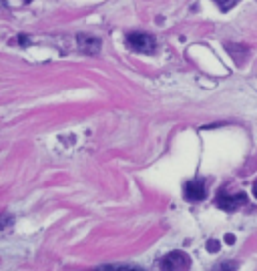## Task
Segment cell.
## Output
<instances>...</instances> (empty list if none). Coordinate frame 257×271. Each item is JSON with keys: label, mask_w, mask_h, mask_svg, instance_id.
Segmentation results:
<instances>
[{"label": "cell", "mask_w": 257, "mask_h": 271, "mask_svg": "<svg viewBox=\"0 0 257 271\" xmlns=\"http://www.w3.org/2000/svg\"><path fill=\"white\" fill-rule=\"evenodd\" d=\"M127 44L137 50V52H143V54H151V52H155L157 48V42L155 38H153L151 34H145V32H133L127 36Z\"/></svg>", "instance_id": "obj_1"}, {"label": "cell", "mask_w": 257, "mask_h": 271, "mask_svg": "<svg viewBox=\"0 0 257 271\" xmlns=\"http://www.w3.org/2000/svg\"><path fill=\"white\" fill-rule=\"evenodd\" d=\"M161 269L165 271H175V269H189L191 267V257L185 251H171L161 259Z\"/></svg>", "instance_id": "obj_2"}, {"label": "cell", "mask_w": 257, "mask_h": 271, "mask_svg": "<svg viewBox=\"0 0 257 271\" xmlns=\"http://www.w3.org/2000/svg\"><path fill=\"white\" fill-rule=\"evenodd\" d=\"M183 195H185V199L191 201V203L203 201L205 197H207V187H205V181H203V179H193V181L185 183Z\"/></svg>", "instance_id": "obj_3"}, {"label": "cell", "mask_w": 257, "mask_h": 271, "mask_svg": "<svg viewBox=\"0 0 257 271\" xmlns=\"http://www.w3.org/2000/svg\"><path fill=\"white\" fill-rule=\"evenodd\" d=\"M217 207L219 209H225V211H237L239 207H243L247 203V197L243 193H237V195H227V193H221L217 199H215Z\"/></svg>", "instance_id": "obj_4"}, {"label": "cell", "mask_w": 257, "mask_h": 271, "mask_svg": "<svg viewBox=\"0 0 257 271\" xmlns=\"http://www.w3.org/2000/svg\"><path fill=\"white\" fill-rule=\"evenodd\" d=\"M79 48L85 54H96L100 50V40L92 38V36H86V34H79Z\"/></svg>", "instance_id": "obj_5"}, {"label": "cell", "mask_w": 257, "mask_h": 271, "mask_svg": "<svg viewBox=\"0 0 257 271\" xmlns=\"http://www.w3.org/2000/svg\"><path fill=\"white\" fill-rule=\"evenodd\" d=\"M225 48L229 50V54L235 59L237 65H243V59H245V54H247L245 46H241V44H225Z\"/></svg>", "instance_id": "obj_6"}, {"label": "cell", "mask_w": 257, "mask_h": 271, "mask_svg": "<svg viewBox=\"0 0 257 271\" xmlns=\"http://www.w3.org/2000/svg\"><path fill=\"white\" fill-rule=\"evenodd\" d=\"M213 2H215L221 10H229V8H233V6L239 2V0H213Z\"/></svg>", "instance_id": "obj_7"}, {"label": "cell", "mask_w": 257, "mask_h": 271, "mask_svg": "<svg viewBox=\"0 0 257 271\" xmlns=\"http://www.w3.org/2000/svg\"><path fill=\"white\" fill-rule=\"evenodd\" d=\"M98 269H100V271H107V269H115V271H121V269H123V271H127V269H139V267H137V265H100Z\"/></svg>", "instance_id": "obj_8"}, {"label": "cell", "mask_w": 257, "mask_h": 271, "mask_svg": "<svg viewBox=\"0 0 257 271\" xmlns=\"http://www.w3.org/2000/svg\"><path fill=\"white\" fill-rule=\"evenodd\" d=\"M253 195H255V199H257V181H255V185H253Z\"/></svg>", "instance_id": "obj_9"}]
</instances>
